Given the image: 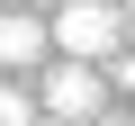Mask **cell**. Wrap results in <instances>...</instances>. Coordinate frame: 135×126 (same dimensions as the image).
<instances>
[{"label": "cell", "mask_w": 135, "mask_h": 126, "mask_svg": "<svg viewBox=\"0 0 135 126\" xmlns=\"http://www.w3.org/2000/svg\"><path fill=\"white\" fill-rule=\"evenodd\" d=\"M45 27H54V54H81V63H108L126 45V9L117 0H63Z\"/></svg>", "instance_id": "6da1fadb"}, {"label": "cell", "mask_w": 135, "mask_h": 126, "mask_svg": "<svg viewBox=\"0 0 135 126\" xmlns=\"http://www.w3.org/2000/svg\"><path fill=\"white\" fill-rule=\"evenodd\" d=\"M36 108H45V117H63V126H90V117L108 108V63L63 54L54 72H45V90H36Z\"/></svg>", "instance_id": "7a4b0ae2"}, {"label": "cell", "mask_w": 135, "mask_h": 126, "mask_svg": "<svg viewBox=\"0 0 135 126\" xmlns=\"http://www.w3.org/2000/svg\"><path fill=\"white\" fill-rule=\"evenodd\" d=\"M45 54H54V27L36 9H9V18H0V72H36Z\"/></svg>", "instance_id": "3957f363"}, {"label": "cell", "mask_w": 135, "mask_h": 126, "mask_svg": "<svg viewBox=\"0 0 135 126\" xmlns=\"http://www.w3.org/2000/svg\"><path fill=\"white\" fill-rule=\"evenodd\" d=\"M45 108H36V90L27 81H0V126H36Z\"/></svg>", "instance_id": "277c9868"}, {"label": "cell", "mask_w": 135, "mask_h": 126, "mask_svg": "<svg viewBox=\"0 0 135 126\" xmlns=\"http://www.w3.org/2000/svg\"><path fill=\"white\" fill-rule=\"evenodd\" d=\"M90 126H135V117H108V108H99V117H90Z\"/></svg>", "instance_id": "5b68a950"}, {"label": "cell", "mask_w": 135, "mask_h": 126, "mask_svg": "<svg viewBox=\"0 0 135 126\" xmlns=\"http://www.w3.org/2000/svg\"><path fill=\"white\" fill-rule=\"evenodd\" d=\"M126 45H135V0H126Z\"/></svg>", "instance_id": "8992f818"}, {"label": "cell", "mask_w": 135, "mask_h": 126, "mask_svg": "<svg viewBox=\"0 0 135 126\" xmlns=\"http://www.w3.org/2000/svg\"><path fill=\"white\" fill-rule=\"evenodd\" d=\"M36 9H63V0H36Z\"/></svg>", "instance_id": "52a82bcc"}]
</instances>
